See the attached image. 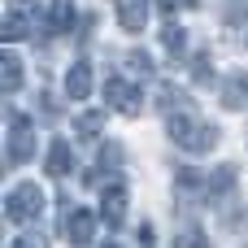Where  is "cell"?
<instances>
[{"label": "cell", "instance_id": "cell-1", "mask_svg": "<svg viewBox=\"0 0 248 248\" xmlns=\"http://www.w3.org/2000/svg\"><path fill=\"white\" fill-rule=\"evenodd\" d=\"M166 131H170V140H174L183 153H192V157H201V153L218 148V140H222V131H218V126H209L196 109L170 113V118H166Z\"/></svg>", "mask_w": 248, "mask_h": 248}, {"label": "cell", "instance_id": "cell-2", "mask_svg": "<svg viewBox=\"0 0 248 248\" xmlns=\"http://www.w3.org/2000/svg\"><path fill=\"white\" fill-rule=\"evenodd\" d=\"M9 122H4V166L9 170H17V166H26L31 157H35V122L22 113V109H9L4 113Z\"/></svg>", "mask_w": 248, "mask_h": 248}, {"label": "cell", "instance_id": "cell-3", "mask_svg": "<svg viewBox=\"0 0 248 248\" xmlns=\"http://www.w3.org/2000/svg\"><path fill=\"white\" fill-rule=\"evenodd\" d=\"M44 26V9L35 0H9L4 4V22H0V39L4 44H17V39H35V31Z\"/></svg>", "mask_w": 248, "mask_h": 248}, {"label": "cell", "instance_id": "cell-4", "mask_svg": "<svg viewBox=\"0 0 248 248\" xmlns=\"http://www.w3.org/2000/svg\"><path fill=\"white\" fill-rule=\"evenodd\" d=\"M39 214H44V187H35V183H13L9 196H4V218H9L13 227H31V222H39Z\"/></svg>", "mask_w": 248, "mask_h": 248}, {"label": "cell", "instance_id": "cell-5", "mask_svg": "<svg viewBox=\"0 0 248 248\" xmlns=\"http://www.w3.org/2000/svg\"><path fill=\"white\" fill-rule=\"evenodd\" d=\"M61 240L70 248H87L96 240V214L70 205V196H61Z\"/></svg>", "mask_w": 248, "mask_h": 248}, {"label": "cell", "instance_id": "cell-6", "mask_svg": "<svg viewBox=\"0 0 248 248\" xmlns=\"http://www.w3.org/2000/svg\"><path fill=\"white\" fill-rule=\"evenodd\" d=\"M105 105H109L113 113H122V118H135L140 105H144V92H140V83H131V78H122V74H109V78H105Z\"/></svg>", "mask_w": 248, "mask_h": 248}, {"label": "cell", "instance_id": "cell-7", "mask_svg": "<svg viewBox=\"0 0 248 248\" xmlns=\"http://www.w3.org/2000/svg\"><path fill=\"white\" fill-rule=\"evenodd\" d=\"M126 205H131V196H126V183L122 179H105V187H100V218H105V227H122L126 222Z\"/></svg>", "mask_w": 248, "mask_h": 248}, {"label": "cell", "instance_id": "cell-8", "mask_svg": "<svg viewBox=\"0 0 248 248\" xmlns=\"http://www.w3.org/2000/svg\"><path fill=\"white\" fill-rule=\"evenodd\" d=\"M174 196L179 201H214V174L201 170H174Z\"/></svg>", "mask_w": 248, "mask_h": 248}, {"label": "cell", "instance_id": "cell-9", "mask_svg": "<svg viewBox=\"0 0 248 248\" xmlns=\"http://www.w3.org/2000/svg\"><path fill=\"white\" fill-rule=\"evenodd\" d=\"M61 87H65V96H70V100H87V96H92V87H96V83H92V61H87V57H78V61L65 70V83H61Z\"/></svg>", "mask_w": 248, "mask_h": 248}, {"label": "cell", "instance_id": "cell-10", "mask_svg": "<svg viewBox=\"0 0 248 248\" xmlns=\"http://www.w3.org/2000/svg\"><path fill=\"white\" fill-rule=\"evenodd\" d=\"M74 170V148H70V140H52L48 144V157H44V174L48 179H65Z\"/></svg>", "mask_w": 248, "mask_h": 248}, {"label": "cell", "instance_id": "cell-11", "mask_svg": "<svg viewBox=\"0 0 248 248\" xmlns=\"http://www.w3.org/2000/svg\"><path fill=\"white\" fill-rule=\"evenodd\" d=\"M113 9H118V26H122L126 35H140V31H144V22H148V0H113Z\"/></svg>", "mask_w": 248, "mask_h": 248}, {"label": "cell", "instance_id": "cell-12", "mask_svg": "<svg viewBox=\"0 0 248 248\" xmlns=\"http://www.w3.org/2000/svg\"><path fill=\"white\" fill-rule=\"evenodd\" d=\"M70 26H74V0H52V13L44 17L39 39H52V35H61V31H70Z\"/></svg>", "mask_w": 248, "mask_h": 248}, {"label": "cell", "instance_id": "cell-13", "mask_svg": "<svg viewBox=\"0 0 248 248\" xmlns=\"http://www.w3.org/2000/svg\"><path fill=\"white\" fill-rule=\"evenodd\" d=\"M17 87H22V61H17L13 44H4V48H0V92L13 96Z\"/></svg>", "mask_w": 248, "mask_h": 248}, {"label": "cell", "instance_id": "cell-14", "mask_svg": "<svg viewBox=\"0 0 248 248\" xmlns=\"http://www.w3.org/2000/svg\"><path fill=\"white\" fill-rule=\"evenodd\" d=\"M218 96H222V109H244V100H248V74H244V70H231Z\"/></svg>", "mask_w": 248, "mask_h": 248}, {"label": "cell", "instance_id": "cell-15", "mask_svg": "<svg viewBox=\"0 0 248 248\" xmlns=\"http://www.w3.org/2000/svg\"><path fill=\"white\" fill-rule=\"evenodd\" d=\"M157 105H161V113H166V118H170V113H183V109H196V105H192V96H187L183 87H174V83H166V87H161Z\"/></svg>", "mask_w": 248, "mask_h": 248}, {"label": "cell", "instance_id": "cell-16", "mask_svg": "<svg viewBox=\"0 0 248 248\" xmlns=\"http://www.w3.org/2000/svg\"><path fill=\"white\" fill-rule=\"evenodd\" d=\"M122 166V144H105L100 148V157H96V170L87 174V183H100V174H109L113 179V170Z\"/></svg>", "mask_w": 248, "mask_h": 248}, {"label": "cell", "instance_id": "cell-17", "mask_svg": "<svg viewBox=\"0 0 248 248\" xmlns=\"http://www.w3.org/2000/svg\"><path fill=\"white\" fill-rule=\"evenodd\" d=\"M174 248H209V235L196 227V222H183L174 231Z\"/></svg>", "mask_w": 248, "mask_h": 248}, {"label": "cell", "instance_id": "cell-18", "mask_svg": "<svg viewBox=\"0 0 248 248\" xmlns=\"http://www.w3.org/2000/svg\"><path fill=\"white\" fill-rule=\"evenodd\" d=\"M161 48L179 61L183 52H187V35H183V26H174V22H166V31H161Z\"/></svg>", "mask_w": 248, "mask_h": 248}, {"label": "cell", "instance_id": "cell-19", "mask_svg": "<svg viewBox=\"0 0 248 248\" xmlns=\"http://www.w3.org/2000/svg\"><path fill=\"white\" fill-rule=\"evenodd\" d=\"M222 22H227L231 31H244L248 26V0H227V4H222Z\"/></svg>", "mask_w": 248, "mask_h": 248}, {"label": "cell", "instance_id": "cell-20", "mask_svg": "<svg viewBox=\"0 0 248 248\" xmlns=\"http://www.w3.org/2000/svg\"><path fill=\"white\" fill-rule=\"evenodd\" d=\"M192 83H214V57H209V48H201L192 57Z\"/></svg>", "mask_w": 248, "mask_h": 248}, {"label": "cell", "instance_id": "cell-21", "mask_svg": "<svg viewBox=\"0 0 248 248\" xmlns=\"http://www.w3.org/2000/svg\"><path fill=\"white\" fill-rule=\"evenodd\" d=\"M126 70L140 74V78H153V61H148L144 52H131V57H126Z\"/></svg>", "mask_w": 248, "mask_h": 248}, {"label": "cell", "instance_id": "cell-22", "mask_svg": "<svg viewBox=\"0 0 248 248\" xmlns=\"http://www.w3.org/2000/svg\"><path fill=\"white\" fill-rule=\"evenodd\" d=\"M100 122H105V113H78V135L92 140V135L100 131Z\"/></svg>", "mask_w": 248, "mask_h": 248}, {"label": "cell", "instance_id": "cell-23", "mask_svg": "<svg viewBox=\"0 0 248 248\" xmlns=\"http://www.w3.org/2000/svg\"><path fill=\"white\" fill-rule=\"evenodd\" d=\"M9 248H48V240H44L39 231H22V235H17Z\"/></svg>", "mask_w": 248, "mask_h": 248}, {"label": "cell", "instance_id": "cell-24", "mask_svg": "<svg viewBox=\"0 0 248 248\" xmlns=\"http://www.w3.org/2000/svg\"><path fill=\"white\" fill-rule=\"evenodd\" d=\"M183 4H196V0H157V13H161L166 22H174V13H179Z\"/></svg>", "mask_w": 248, "mask_h": 248}, {"label": "cell", "instance_id": "cell-25", "mask_svg": "<svg viewBox=\"0 0 248 248\" xmlns=\"http://www.w3.org/2000/svg\"><path fill=\"white\" fill-rule=\"evenodd\" d=\"M105 248H118V244H105Z\"/></svg>", "mask_w": 248, "mask_h": 248}]
</instances>
